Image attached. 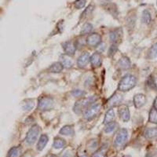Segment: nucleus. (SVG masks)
<instances>
[{"label": "nucleus", "mask_w": 157, "mask_h": 157, "mask_svg": "<svg viewBox=\"0 0 157 157\" xmlns=\"http://www.w3.org/2000/svg\"><path fill=\"white\" fill-rule=\"evenodd\" d=\"M137 83V78L132 75H127L123 76L120 80L118 90L121 92H127L136 86Z\"/></svg>", "instance_id": "f257e3e1"}, {"label": "nucleus", "mask_w": 157, "mask_h": 157, "mask_svg": "<svg viewBox=\"0 0 157 157\" xmlns=\"http://www.w3.org/2000/svg\"><path fill=\"white\" fill-rule=\"evenodd\" d=\"M96 101V98L94 97H90V98H81L79 100L77 101L75 103L74 105L73 110L75 113L79 114L82 112H85L88 108L90 105H92V104Z\"/></svg>", "instance_id": "f03ea898"}, {"label": "nucleus", "mask_w": 157, "mask_h": 157, "mask_svg": "<svg viewBox=\"0 0 157 157\" xmlns=\"http://www.w3.org/2000/svg\"><path fill=\"white\" fill-rule=\"evenodd\" d=\"M101 109V104H94L90 106L85 112H84V118L88 121L94 120L95 117L100 113Z\"/></svg>", "instance_id": "7ed1b4c3"}, {"label": "nucleus", "mask_w": 157, "mask_h": 157, "mask_svg": "<svg viewBox=\"0 0 157 157\" xmlns=\"http://www.w3.org/2000/svg\"><path fill=\"white\" fill-rule=\"evenodd\" d=\"M39 133H40V127L38 125H34L31 127L25 138V141L28 145H33L37 141Z\"/></svg>", "instance_id": "20e7f679"}, {"label": "nucleus", "mask_w": 157, "mask_h": 157, "mask_svg": "<svg viewBox=\"0 0 157 157\" xmlns=\"http://www.w3.org/2000/svg\"><path fill=\"white\" fill-rule=\"evenodd\" d=\"M54 100L50 97H43L40 98L38 101V109L43 112L51 110L54 108Z\"/></svg>", "instance_id": "39448f33"}, {"label": "nucleus", "mask_w": 157, "mask_h": 157, "mask_svg": "<svg viewBox=\"0 0 157 157\" xmlns=\"http://www.w3.org/2000/svg\"><path fill=\"white\" fill-rule=\"evenodd\" d=\"M128 137V132L127 129L122 128L118 131L114 141V145L116 147H121L126 143Z\"/></svg>", "instance_id": "423d86ee"}, {"label": "nucleus", "mask_w": 157, "mask_h": 157, "mask_svg": "<svg viewBox=\"0 0 157 157\" xmlns=\"http://www.w3.org/2000/svg\"><path fill=\"white\" fill-rule=\"evenodd\" d=\"M101 43V37L98 33L90 34L86 38V43L90 47H98Z\"/></svg>", "instance_id": "0eeeda50"}, {"label": "nucleus", "mask_w": 157, "mask_h": 157, "mask_svg": "<svg viewBox=\"0 0 157 157\" xmlns=\"http://www.w3.org/2000/svg\"><path fill=\"white\" fill-rule=\"evenodd\" d=\"M123 36V32L121 29H116L111 31L109 33V39L113 44H117L121 40Z\"/></svg>", "instance_id": "6e6552de"}, {"label": "nucleus", "mask_w": 157, "mask_h": 157, "mask_svg": "<svg viewBox=\"0 0 157 157\" xmlns=\"http://www.w3.org/2000/svg\"><path fill=\"white\" fill-rule=\"evenodd\" d=\"M123 100V97L121 94L116 93L114 95H113L112 98H110L108 101V106L109 108L115 107V106H117L119 105L122 103Z\"/></svg>", "instance_id": "1a4fd4ad"}, {"label": "nucleus", "mask_w": 157, "mask_h": 157, "mask_svg": "<svg viewBox=\"0 0 157 157\" xmlns=\"http://www.w3.org/2000/svg\"><path fill=\"white\" fill-rule=\"evenodd\" d=\"M63 49H64L65 54L69 56L74 55L76 50V44L72 41L65 42L62 44Z\"/></svg>", "instance_id": "9d476101"}, {"label": "nucleus", "mask_w": 157, "mask_h": 157, "mask_svg": "<svg viewBox=\"0 0 157 157\" xmlns=\"http://www.w3.org/2000/svg\"><path fill=\"white\" fill-rule=\"evenodd\" d=\"M147 99L145 95L142 94H137L134 97V104L137 109H140L146 104Z\"/></svg>", "instance_id": "9b49d317"}, {"label": "nucleus", "mask_w": 157, "mask_h": 157, "mask_svg": "<svg viewBox=\"0 0 157 157\" xmlns=\"http://www.w3.org/2000/svg\"><path fill=\"white\" fill-rule=\"evenodd\" d=\"M118 113H119V116H120V119H121L123 122H127L130 120V111H129V109L127 106H120V109H119V111H118Z\"/></svg>", "instance_id": "f8f14e48"}, {"label": "nucleus", "mask_w": 157, "mask_h": 157, "mask_svg": "<svg viewBox=\"0 0 157 157\" xmlns=\"http://www.w3.org/2000/svg\"><path fill=\"white\" fill-rule=\"evenodd\" d=\"M90 61V55L89 53H84L83 54L79 56L77 60V65L79 68H84L87 65L88 63Z\"/></svg>", "instance_id": "ddd939ff"}, {"label": "nucleus", "mask_w": 157, "mask_h": 157, "mask_svg": "<svg viewBox=\"0 0 157 157\" xmlns=\"http://www.w3.org/2000/svg\"><path fill=\"white\" fill-rule=\"evenodd\" d=\"M49 141V137L47 134H42L39 137V141H38L37 145H36V148H37L38 151L41 152L44 149V148L46 147V145H47V143Z\"/></svg>", "instance_id": "4468645a"}, {"label": "nucleus", "mask_w": 157, "mask_h": 157, "mask_svg": "<svg viewBox=\"0 0 157 157\" xmlns=\"http://www.w3.org/2000/svg\"><path fill=\"white\" fill-rule=\"evenodd\" d=\"M60 60H61V63L63 64L64 68H71L73 66V61L71 60V57L68 54H64L60 57Z\"/></svg>", "instance_id": "2eb2a0df"}, {"label": "nucleus", "mask_w": 157, "mask_h": 157, "mask_svg": "<svg viewBox=\"0 0 157 157\" xmlns=\"http://www.w3.org/2000/svg\"><path fill=\"white\" fill-rule=\"evenodd\" d=\"M102 58L99 53H94L90 56V63L94 68H98L101 64Z\"/></svg>", "instance_id": "dca6fc26"}, {"label": "nucleus", "mask_w": 157, "mask_h": 157, "mask_svg": "<svg viewBox=\"0 0 157 157\" xmlns=\"http://www.w3.org/2000/svg\"><path fill=\"white\" fill-rule=\"evenodd\" d=\"M118 65L121 69H128L130 67V59L126 56H123L120 59V61L118 62Z\"/></svg>", "instance_id": "f3484780"}, {"label": "nucleus", "mask_w": 157, "mask_h": 157, "mask_svg": "<svg viewBox=\"0 0 157 157\" xmlns=\"http://www.w3.org/2000/svg\"><path fill=\"white\" fill-rule=\"evenodd\" d=\"M60 134L64 136H73L75 131L72 126L65 125L60 130Z\"/></svg>", "instance_id": "a211bd4d"}, {"label": "nucleus", "mask_w": 157, "mask_h": 157, "mask_svg": "<svg viewBox=\"0 0 157 157\" xmlns=\"http://www.w3.org/2000/svg\"><path fill=\"white\" fill-rule=\"evenodd\" d=\"M63 68H64V66L61 62H55L50 65L48 70L52 73H60Z\"/></svg>", "instance_id": "6ab92c4d"}, {"label": "nucleus", "mask_w": 157, "mask_h": 157, "mask_svg": "<svg viewBox=\"0 0 157 157\" xmlns=\"http://www.w3.org/2000/svg\"><path fill=\"white\" fill-rule=\"evenodd\" d=\"M65 145H66L65 140L61 138V137H56L54 139V144H53V147L56 149H61V148H64Z\"/></svg>", "instance_id": "aec40b11"}, {"label": "nucleus", "mask_w": 157, "mask_h": 157, "mask_svg": "<svg viewBox=\"0 0 157 157\" xmlns=\"http://www.w3.org/2000/svg\"><path fill=\"white\" fill-rule=\"evenodd\" d=\"M115 119V112L113 109H109L107 113H105V116L104 119V123L107 124V123L113 122V120Z\"/></svg>", "instance_id": "412c9836"}, {"label": "nucleus", "mask_w": 157, "mask_h": 157, "mask_svg": "<svg viewBox=\"0 0 157 157\" xmlns=\"http://www.w3.org/2000/svg\"><path fill=\"white\" fill-rule=\"evenodd\" d=\"M116 127H117V123L116 122H110V123L105 124V127H104V131L106 134H110V133L113 132L116 130Z\"/></svg>", "instance_id": "4be33fe9"}, {"label": "nucleus", "mask_w": 157, "mask_h": 157, "mask_svg": "<svg viewBox=\"0 0 157 157\" xmlns=\"http://www.w3.org/2000/svg\"><path fill=\"white\" fill-rule=\"evenodd\" d=\"M141 21L144 24L146 25H149L152 21V17H151V13L148 12V10H145L142 13V17H141Z\"/></svg>", "instance_id": "5701e85b"}, {"label": "nucleus", "mask_w": 157, "mask_h": 157, "mask_svg": "<svg viewBox=\"0 0 157 157\" xmlns=\"http://www.w3.org/2000/svg\"><path fill=\"white\" fill-rule=\"evenodd\" d=\"M93 25H91L90 23H86L82 27V29L80 31V35L81 36H84V35L89 34L91 32V31L93 30Z\"/></svg>", "instance_id": "b1692460"}, {"label": "nucleus", "mask_w": 157, "mask_h": 157, "mask_svg": "<svg viewBox=\"0 0 157 157\" xmlns=\"http://www.w3.org/2000/svg\"><path fill=\"white\" fill-rule=\"evenodd\" d=\"M35 106V102L33 100H31V99H29V100H26L25 101V104L22 105V109L24 111H29L32 110Z\"/></svg>", "instance_id": "393cba45"}, {"label": "nucleus", "mask_w": 157, "mask_h": 157, "mask_svg": "<svg viewBox=\"0 0 157 157\" xmlns=\"http://www.w3.org/2000/svg\"><path fill=\"white\" fill-rule=\"evenodd\" d=\"M145 137L147 138H154L157 137V128H148L145 130Z\"/></svg>", "instance_id": "a878e982"}, {"label": "nucleus", "mask_w": 157, "mask_h": 157, "mask_svg": "<svg viewBox=\"0 0 157 157\" xmlns=\"http://www.w3.org/2000/svg\"><path fill=\"white\" fill-rule=\"evenodd\" d=\"M148 57L150 59H154L157 57V43L153 44L149 49L148 53Z\"/></svg>", "instance_id": "bb28decb"}, {"label": "nucleus", "mask_w": 157, "mask_h": 157, "mask_svg": "<svg viewBox=\"0 0 157 157\" xmlns=\"http://www.w3.org/2000/svg\"><path fill=\"white\" fill-rule=\"evenodd\" d=\"M149 122L157 124V110L155 108H152L149 113Z\"/></svg>", "instance_id": "cd10ccee"}, {"label": "nucleus", "mask_w": 157, "mask_h": 157, "mask_svg": "<svg viewBox=\"0 0 157 157\" xmlns=\"http://www.w3.org/2000/svg\"><path fill=\"white\" fill-rule=\"evenodd\" d=\"M21 153V149L18 147H13L8 152V157H18Z\"/></svg>", "instance_id": "c85d7f7f"}, {"label": "nucleus", "mask_w": 157, "mask_h": 157, "mask_svg": "<svg viewBox=\"0 0 157 157\" xmlns=\"http://www.w3.org/2000/svg\"><path fill=\"white\" fill-rule=\"evenodd\" d=\"M86 2V0H76L74 2V6L76 9H82L85 6Z\"/></svg>", "instance_id": "c756f323"}, {"label": "nucleus", "mask_w": 157, "mask_h": 157, "mask_svg": "<svg viewBox=\"0 0 157 157\" xmlns=\"http://www.w3.org/2000/svg\"><path fill=\"white\" fill-rule=\"evenodd\" d=\"M71 94L75 97V98H82L84 95L86 94V93L83 90H75L71 92Z\"/></svg>", "instance_id": "7c9ffc66"}, {"label": "nucleus", "mask_w": 157, "mask_h": 157, "mask_svg": "<svg viewBox=\"0 0 157 157\" xmlns=\"http://www.w3.org/2000/svg\"><path fill=\"white\" fill-rule=\"evenodd\" d=\"M94 9V6L92 5H90L89 6H88L87 8H86V10H85V11L83 12V13H82V17H86L89 16L90 14L91 13L93 12Z\"/></svg>", "instance_id": "2f4dec72"}, {"label": "nucleus", "mask_w": 157, "mask_h": 157, "mask_svg": "<svg viewBox=\"0 0 157 157\" xmlns=\"http://www.w3.org/2000/svg\"><path fill=\"white\" fill-rule=\"evenodd\" d=\"M116 51H117V44H112L109 51V55H113Z\"/></svg>", "instance_id": "473e14b6"}, {"label": "nucleus", "mask_w": 157, "mask_h": 157, "mask_svg": "<svg viewBox=\"0 0 157 157\" xmlns=\"http://www.w3.org/2000/svg\"><path fill=\"white\" fill-rule=\"evenodd\" d=\"M105 44H104V43H101L98 46V50H99V52H100V53L103 52L104 50H105Z\"/></svg>", "instance_id": "72a5a7b5"}, {"label": "nucleus", "mask_w": 157, "mask_h": 157, "mask_svg": "<svg viewBox=\"0 0 157 157\" xmlns=\"http://www.w3.org/2000/svg\"><path fill=\"white\" fill-rule=\"evenodd\" d=\"M92 157H105V155H104L102 152H97V153L94 154Z\"/></svg>", "instance_id": "f704fd0d"}, {"label": "nucleus", "mask_w": 157, "mask_h": 157, "mask_svg": "<svg viewBox=\"0 0 157 157\" xmlns=\"http://www.w3.org/2000/svg\"><path fill=\"white\" fill-rule=\"evenodd\" d=\"M154 108L157 110V98L155 99V101H154Z\"/></svg>", "instance_id": "c9c22d12"}, {"label": "nucleus", "mask_w": 157, "mask_h": 157, "mask_svg": "<svg viewBox=\"0 0 157 157\" xmlns=\"http://www.w3.org/2000/svg\"><path fill=\"white\" fill-rule=\"evenodd\" d=\"M154 85H155V87L157 88V78H155V79H154Z\"/></svg>", "instance_id": "e433bc0d"}, {"label": "nucleus", "mask_w": 157, "mask_h": 157, "mask_svg": "<svg viewBox=\"0 0 157 157\" xmlns=\"http://www.w3.org/2000/svg\"><path fill=\"white\" fill-rule=\"evenodd\" d=\"M82 157H86V155H83V156H82Z\"/></svg>", "instance_id": "4c0bfd02"}, {"label": "nucleus", "mask_w": 157, "mask_h": 157, "mask_svg": "<svg viewBox=\"0 0 157 157\" xmlns=\"http://www.w3.org/2000/svg\"><path fill=\"white\" fill-rule=\"evenodd\" d=\"M63 157H68V156H66V155H64V156H63Z\"/></svg>", "instance_id": "58836bf2"}, {"label": "nucleus", "mask_w": 157, "mask_h": 157, "mask_svg": "<svg viewBox=\"0 0 157 157\" xmlns=\"http://www.w3.org/2000/svg\"><path fill=\"white\" fill-rule=\"evenodd\" d=\"M156 4H157V1H156Z\"/></svg>", "instance_id": "ea45409f"}]
</instances>
